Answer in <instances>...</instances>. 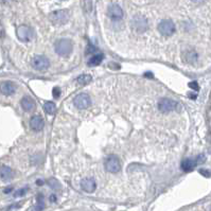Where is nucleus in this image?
Wrapping results in <instances>:
<instances>
[{
  "label": "nucleus",
  "mask_w": 211,
  "mask_h": 211,
  "mask_svg": "<svg viewBox=\"0 0 211 211\" xmlns=\"http://www.w3.org/2000/svg\"><path fill=\"white\" fill-rule=\"evenodd\" d=\"M72 43L67 38H62L55 43V52L60 56H68L72 52Z\"/></svg>",
  "instance_id": "obj_1"
},
{
  "label": "nucleus",
  "mask_w": 211,
  "mask_h": 211,
  "mask_svg": "<svg viewBox=\"0 0 211 211\" xmlns=\"http://www.w3.org/2000/svg\"><path fill=\"white\" fill-rule=\"evenodd\" d=\"M69 17L70 14L67 10H57V11L52 12L49 15V19L51 20V22H53L54 25L57 26L65 25L69 20Z\"/></svg>",
  "instance_id": "obj_2"
},
{
  "label": "nucleus",
  "mask_w": 211,
  "mask_h": 211,
  "mask_svg": "<svg viewBox=\"0 0 211 211\" xmlns=\"http://www.w3.org/2000/svg\"><path fill=\"white\" fill-rule=\"evenodd\" d=\"M104 165L107 172L109 173H118L121 170V161L116 155H109L105 158L104 160Z\"/></svg>",
  "instance_id": "obj_3"
},
{
  "label": "nucleus",
  "mask_w": 211,
  "mask_h": 211,
  "mask_svg": "<svg viewBox=\"0 0 211 211\" xmlns=\"http://www.w3.org/2000/svg\"><path fill=\"white\" fill-rule=\"evenodd\" d=\"M17 38L22 43H28V41H32L34 38V30L29 26L22 25L19 26L16 30Z\"/></svg>",
  "instance_id": "obj_4"
},
{
  "label": "nucleus",
  "mask_w": 211,
  "mask_h": 211,
  "mask_svg": "<svg viewBox=\"0 0 211 211\" xmlns=\"http://www.w3.org/2000/svg\"><path fill=\"white\" fill-rule=\"evenodd\" d=\"M175 25L171 19H163L158 25V31H159L161 35L165 36V37L172 36L175 33Z\"/></svg>",
  "instance_id": "obj_5"
},
{
  "label": "nucleus",
  "mask_w": 211,
  "mask_h": 211,
  "mask_svg": "<svg viewBox=\"0 0 211 211\" xmlns=\"http://www.w3.org/2000/svg\"><path fill=\"white\" fill-rule=\"evenodd\" d=\"M132 28L137 33H143L149 28V22H147L146 18L137 15L132 19Z\"/></svg>",
  "instance_id": "obj_6"
},
{
  "label": "nucleus",
  "mask_w": 211,
  "mask_h": 211,
  "mask_svg": "<svg viewBox=\"0 0 211 211\" xmlns=\"http://www.w3.org/2000/svg\"><path fill=\"white\" fill-rule=\"evenodd\" d=\"M32 67L38 71H46L50 67V62L44 55H36L32 60Z\"/></svg>",
  "instance_id": "obj_7"
},
{
  "label": "nucleus",
  "mask_w": 211,
  "mask_h": 211,
  "mask_svg": "<svg viewBox=\"0 0 211 211\" xmlns=\"http://www.w3.org/2000/svg\"><path fill=\"white\" fill-rule=\"evenodd\" d=\"M73 104L79 109H86L91 105V99L87 94H80L73 99Z\"/></svg>",
  "instance_id": "obj_8"
},
{
  "label": "nucleus",
  "mask_w": 211,
  "mask_h": 211,
  "mask_svg": "<svg viewBox=\"0 0 211 211\" xmlns=\"http://www.w3.org/2000/svg\"><path fill=\"white\" fill-rule=\"evenodd\" d=\"M177 103L171 99H161L158 102V109L161 113H170L176 109Z\"/></svg>",
  "instance_id": "obj_9"
},
{
  "label": "nucleus",
  "mask_w": 211,
  "mask_h": 211,
  "mask_svg": "<svg viewBox=\"0 0 211 211\" xmlns=\"http://www.w3.org/2000/svg\"><path fill=\"white\" fill-rule=\"evenodd\" d=\"M107 14H108L110 19L118 22V20H121L123 18V10L117 3H112L109 4L108 9H107Z\"/></svg>",
  "instance_id": "obj_10"
},
{
  "label": "nucleus",
  "mask_w": 211,
  "mask_h": 211,
  "mask_svg": "<svg viewBox=\"0 0 211 211\" xmlns=\"http://www.w3.org/2000/svg\"><path fill=\"white\" fill-rule=\"evenodd\" d=\"M16 91V85L12 82L6 81L0 84V92L4 96H12Z\"/></svg>",
  "instance_id": "obj_11"
},
{
  "label": "nucleus",
  "mask_w": 211,
  "mask_h": 211,
  "mask_svg": "<svg viewBox=\"0 0 211 211\" xmlns=\"http://www.w3.org/2000/svg\"><path fill=\"white\" fill-rule=\"evenodd\" d=\"M81 188L87 193H92L97 189V183L94 178H84L81 181Z\"/></svg>",
  "instance_id": "obj_12"
},
{
  "label": "nucleus",
  "mask_w": 211,
  "mask_h": 211,
  "mask_svg": "<svg viewBox=\"0 0 211 211\" xmlns=\"http://www.w3.org/2000/svg\"><path fill=\"white\" fill-rule=\"evenodd\" d=\"M30 127L34 132H41L44 128V119L41 116H33L30 120Z\"/></svg>",
  "instance_id": "obj_13"
},
{
  "label": "nucleus",
  "mask_w": 211,
  "mask_h": 211,
  "mask_svg": "<svg viewBox=\"0 0 211 211\" xmlns=\"http://www.w3.org/2000/svg\"><path fill=\"white\" fill-rule=\"evenodd\" d=\"M199 60V54L194 50H188L183 53V60L187 64H195Z\"/></svg>",
  "instance_id": "obj_14"
},
{
  "label": "nucleus",
  "mask_w": 211,
  "mask_h": 211,
  "mask_svg": "<svg viewBox=\"0 0 211 211\" xmlns=\"http://www.w3.org/2000/svg\"><path fill=\"white\" fill-rule=\"evenodd\" d=\"M0 177H1L2 180L9 181L14 177V172H13L11 168L7 167V165H2L0 168Z\"/></svg>",
  "instance_id": "obj_15"
},
{
  "label": "nucleus",
  "mask_w": 211,
  "mask_h": 211,
  "mask_svg": "<svg viewBox=\"0 0 211 211\" xmlns=\"http://www.w3.org/2000/svg\"><path fill=\"white\" fill-rule=\"evenodd\" d=\"M20 104H22V107L26 112H31V110L35 107V103H34V101L32 100V98L28 96L22 98V101H20Z\"/></svg>",
  "instance_id": "obj_16"
},
{
  "label": "nucleus",
  "mask_w": 211,
  "mask_h": 211,
  "mask_svg": "<svg viewBox=\"0 0 211 211\" xmlns=\"http://www.w3.org/2000/svg\"><path fill=\"white\" fill-rule=\"evenodd\" d=\"M197 165L196 159H191V158H188V159H185L183 162H181V169L185 171V172H191L192 170L195 168V165Z\"/></svg>",
  "instance_id": "obj_17"
},
{
  "label": "nucleus",
  "mask_w": 211,
  "mask_h": 211,
  "mask_svg": "<svg viewBox=\"0 0 211 211\" xmlns=\"http://www.w3.org/2000/svg\"><path fill=\"white\" fill-rule=\"evenodd\" d=\"M103 59H104V55H103L102 53H96V54L92 55L90 59H89L88 65L90 66V67H94V66H98V65H100L102 63Z\"/></svg>",
  "instance_id": "obj_18"
},
{
  "label": "nucleus",
  "mask_w": 211,
  "mask_h": 211,
  "mask_svg": "<svg viewBox=\"0 0 211 211\" xmlns=\"http://www.w3.org/2000/svg\"><path fill=\"white\" fill-rule=\"evenodd\" d=\"M44 109L48 115H54L55 112H56V105H55L53 102H50V101L45 102Z\"/></svg>",
  "instance_id": "obj_19"
},
{
  "label": "nucleus",
  "mask_w": 211,
  "mask_h": 211,
  "mask_svg": "<svg viewBox=\"0 0 211 211\" xmlns=\"http://www.w3.org/2000/svg\"><path fill=\"white\" fill-rule=\"evenodd\" d=\"M91 82V76L89 74H82L76 79V83L81 86H85Z\"/></svg>",
  "instance_id": "obj_20"
},
{
  "label": "nucleus",
  "mask_w": 211,
  "mask_h": 211,
  "mask_svg": "<svg viewBox=\"0 0 211 211\" xmlns=\"http://www.w3.org/2000/svg\"><path fill=\"white\" fill-rule=\"evenodd\" d=\"M45 208V200L41 194H38L37 199H36V205L34 207V211H43Z\"/></svg>",
  "instance_id": "obj_21"
},
{
  "label": "nucleus",
  "mask_w": 211,
  "mask_h": 211,
  "mask_svg": "<svg viewBox=\"0 0 211 211\" xmlns=\"http://www.w3.org/2000/svg\"><path fill=\"white\" fill-rule=\"evenodd\" d=\"M28 192V188H22V189H19V190H17L16 192H15V194H14V196L15 197H22V196H23L26 193Z\"/></svg>",
  "instance_id": "obj_22"
},
{
  "label": "nucleus",
  "mask_w": 211,
  "mask_h": 211,
  "mask_svg": "<svg viewBox=\"0 0 211 211\" xmlns=\"http://www.w3.org/2000/svg\"><path fill=\"white\" fill-rule=\"evenodd\" d=\"M199 173L202 174L203 176H205V177H210V176H211V172H210V171L209 170H205V169H200Z\"/></svg>",
  "instance_id": "obj_23"
},
{
  "label": "nucleus",
  "mask_w": 211,
  "mask_h": 211,
  "mask_svg": "<svg viewBox=\"0 0 211 211\" xmlns=\"http://www.w3.org/2000/svg\"><path fill=\"white\" fill-rule=\"evenodd\" d=\"M189 87L193 90H199V84L196 82H190L189 83Z\"/></svg>",
  "instance_id": "obj_24"
},
{
  "label": "nucleus",
  "mask_w": 211,
  "mask_h": 211,
  "mask_svg": "<svg viewBox=\"0 0 211 211\" xmlns=\"http://www.w3.org/2000/svg\"><path fill=\"white\" fill-rule=\"evenodd\" d=\"M96 51H97V49H96V48H94V47H92L91 45H90V46L88 47V49L86 50V53H87V54H92V53L96 54Z\"/></svg>",
  "instance_id": "obj_25"
},
{
  "label": "nucleus",
  "mask_w": 211,
  "mask_h": 211,
  "mask_svg": "<svg viewBox=\"0 0 211 211\" xmlns=\"http://www.w3.org/2000/svg\"><path fill=\"white\" fill-rule=\"evenodd\" d=\"M52 94H53L54 98H59L60 94V90L59 87H55V88H53V90H52Z\"/></svg>",
  "instance_id": "obj_26"
},
{
  "label": "nucleus",
  "mask_w": 211,
  "mask_h": 211,
  "mask_svg": "<svg viewBox=\"0 0 211 211\" xmlns=\"http://www.w3.org/2000/svg\"><path fill=\"white\" fill-rule=\"evenodd\" d=\"M50 202H56V196H55L54 194H52L51 196H50Z\"/></svg>",
  "instance_id": "obj_27"
},
{
  "label": "nucleus",
  "mask_w": 211,
  "mask_h": 211,
  "mask_svg": "<svg viewBox=\"0 0 211 211\" xmlns=\"http://www.w3.org/2000/svg\"><path fill=\"white\" fill-rule=\"evenodd\" d=\"M12 190H13L12 187H9V188H7L6 190H4V193H10V192H11Z\"/></svg>",
  "instance_id": "obj_28"
},
{
  "label": "nucleus",
  "mask_w": 211,
  "mask_h": 211,
  "mask_svg": "<svg viewBox=\"0 0 211 211\" xmlns=\"http://www.w3.org/2000/svg\"><path fill=\"white\" fill-rule=\"evenodd\" d=\"M193 2H195V3H202V2H204L205 0H192Z\"/></svg>",
  "instance_id": "obj_29"
},
{
  "label": "nucleus",
  "mask_w": 211,
  "mask_h": 211,
  "mask_svg": "<svg viewBox=\"0 0 211 211\" xmlns=\"http://www.w3.org/2000/svg\"><path fill=\"white\" fill-rule=\"evenodd\" d=\"M191 99H196V94H189Z\"/></svg>",
  "instance_id": "obj_30"
}]
</instances>
